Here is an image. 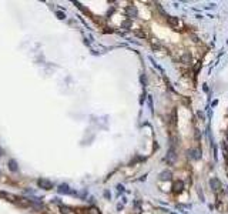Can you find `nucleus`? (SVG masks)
Returning a JSON list of instances; mask_svg holds the SVG:
<instances>
[{
	"mask_svg": "<svg viewBox=\"0 0 228 214\" xmlns=\"http://www.w3.org/2000/svg\"><path fill=\"white\" fill-rule=\"evenodd\" d=\"M87 214H100V210L96 208V207H90V208L87 210Z\"/></svg>",
	"mask_w": 228,
	"mask_h": 214,
	"instance_id": "4468645a",
	"label": "nucleus"
},
{
	"mask_svg": "<svg viewBox=\"0 0 228 214\" xmlns=\"http://www.w3.org/2000/svg\"><path fill=\"white\" fill-rule=\"evenodd\" d=\"M9 168H10V170L12 171H17V168H19V167H17V163H16V160H9Z\"/></svg>",
	"mask_w": 228,
	"mask_h": 214,
	"instance_id": "1a4fd4ad",
	"label": "nucleus"
},
{
	"mask_svg": "<svg viewBox=\"0 0 228 214\" xmlns=\"http://www.w3.org/2000/svg\"><path fill=\"white\" fill-rule=\"evenodd\" d=\"M184 190V184H183V181H175L173 186V191L175 193V194H178V193H181V191Z\"/></svg>",
	"mask_w": 228,
	"mask_h": 214,
	"instance_id": "20e7f679",
	"label": "nucleus"
},
{
	"mask_svg": "<svg viewBox=\"0 0 228 214\" xmlns=\"http://www.w3.org/2000/svg\"><path fill=\"white\" fill-rule=\"evenodd\" d=\"M126 13H127V16L128 17H135L137 16V9L134 7V6H128L127 10H126Z\"/></svg>",
	"mask_w": 228,
	"mask_h": 214,
	"instance_id": "423d86ee",
	"label": "nucleus"
},
{
	"mask_svg": "<svg viewBox=\"0 0 228 214\" xmlns=\"http://www.w3.org/2000/svg\"><path fill=\"white\" fill-rule=\"evenodd\" d=\"M190 157L194 159V160H198L201 157V150L200 148H194V150H191L190 151Z\"/></svg>",
	"mask_w": 228,
	"mask_h": 214,
	"instance_id": "0eeeda50",
	"label": "nucleus"
},
{
	"mask_svg": "<svg viewBox=\"0 0 228 214\" xmlns=\"http://www.w3.org/2000/svg\"><path fill=\"white\" fill-rule=\"evenodd\" d=\"M57 17H59V19H64V13H61V12H57Z\"/></svg>",
	"mask_w": 228,
	"mask_h": 214,
	"instance_id": "2eb2a0df",
	"label": "nucleus"
},
{
	"mask_svg": "<svg viewBox=\"0 0 228 214\" xmlns=\"http://www.w3.org/2000/svg\"><path fill=\"white\" fill-rule=\"evenodd\" d=\"M167 22H168V24L171 26V27H177L178 24H180L178 17H167Z\"/></svg>",
	"mask_w": 228,
	"mask_h": 214,
	"instance_id": "6e6552de",
	"label": "nucleus"
},
{
	"mask_svg": "<svg viewBox=\"0 0 228 214\" xmlns=\"http://www.w3.org/2000/svg\"><path fill=\"white\" fill-rule=\"evenodd\" d=\"M0 197L6 198V200H9V201H16V197H14L13 194H10V193H6V191H0Z\"/></svg>",
	"mask_w": 228,
	"mask_h": 214,
	"instance_id": "39448f33",
	"label": "nucleus"
},
{
	"mask_svg": "<svg viewBox=\"0 0 228 214\" xmlns=\"http://www.w3.org/2000/svg\"><path fill=\"white\" fill-rule=\"evenodd\" d=\"M16 204L19 207H30V200H27V198L24 197H16Z\"/></svg>",
	"mask_w": 228,
	"mask_h": 214,
	"instance_id": "f03ea898",
	"label": "nucleus"
},
{
	"mask_svg": "<svg viewBox=\"0 0 228 214\" xmlns=\"http://www.w3.org/2000/svg\"><path fill=\"white\" fill-rule=\"evenodd\" d=\"M3 153H4V151L2 150V148H0V157H2V156H3Z\"/></svg>",
	"mask_w": 228,
	"mask_h": 214,
	"instance_id": "f3484780",
	"label": "nucleus"
},
{
	"mask_svg": "<svg viewBox=\"0 0 228 214\" xmlns=\"http://www.w3.org/2000/svg\"><path fill=\"white\" fill-rule=\"evenodd\" d=\"M210 186H211V188L214 191H220L221 190V181L218 180V178H212L211 181H210Z\"/></svg>",
	"mask_w": 228,
	"mask_h": 214,
	"instance_id": "7ed1b4c3",
	"label": "nucleus"
},
{
	"mask_svg": "<svg viewBox=\"0 0 228 214\" xmlns=\"http://www.w3.org/2000/svg\"><path fill=\"white\" fill-rule=\"evenodd\" d=\"M181 61H183V63H191V54L184 53V54L181 56Z\"/></svg>",
	"mask_w": 228,
	"mask_h": 214,
	"instance_id": "9b49d317",
	"label": "nucleus"
},
{
	"mask_svg": "<svg viewBox=\"0 0 228 214\" xmlns=\"http://www.w3.org/2000/svg\"><path fill=\"white\" fill-rule=\"evenodd\" d=\"M160 178L161 180H170L171 178V171H163L161 174H160Z\"/></svg>",
	"mask_w": 228,
	"mask_h": 214,
	"instance_id": "f8f14e48",
	"label": "nucleus"
},
{
	"mask_svg": "<svg viewBox=\"0 0 228 214\" xmlns=\"http://www.w3.org/2000/svg\"><path fill=\"white\" fill-rule=\"evenodd\" d=\"M61 213H69V207H61Z\"/></svg>",
	"mask_w": 228,
	"mask_h": 214,
	"instance_id": "dca6fc26",
	"label": "nucleus"
},
{
	"mask_svg": "<svg viewBox=\"0 0 228 214\" xmlns=\"http://www.w3.org/2000/svg\"><path fill=\"white\" fill-rule=\"evenodd\" d=\"M37 184H39V187H41L44 190H51L53 188V183L50 180H47V178H40L37 181Z\"/></svg>",
	"mask_w": 228,
	"mask_h": 214,
	"instance_id": "f257e3e1",
	"label": "nucleus"
},
{
	"mask_svg": "<svg viewBox=\"0 0 228 214\" xmlns=\"http://www.w3.org/2000/svg\"><path fill=\"white\" fill-rule=\"evenodd\" d=\"M59 193H66V194H70L71 191H70V188H69V186H67V184H61V186L59 187Z\"/></svg>",
	"mask_w": 228,
	"mask_h": 214,
	"instance_id": "9d476101",
	"label": "nucleus"
},
{
	"mask_svg": "<svg viewBox=\"0 0 228 214\" xmlns=\"http://www.w3.org/2000/svg\"><path fill=\"white\" fill-rule=\"evenodd\" d=\"M174 159H175V150H174V147H171V150H170V153H168L167 160H168V161H174Z\"/></svg>",
	"mask_w": 228,
	"mask_h": 214,
	"instance_id": "ddd939ff",
	"label": "nucleus"
}]
</instances>
